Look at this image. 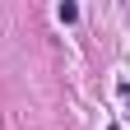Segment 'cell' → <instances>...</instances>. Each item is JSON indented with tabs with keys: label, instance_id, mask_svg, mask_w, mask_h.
<instances>
[{
	"label": "cell",
	"instance_id": "obj_1",
	"mask_svg": "<svg viewBox=\"0 0 130 130\" xmlns=\"http://www.w3.org/2000/svg\"><path fill=\"white\" fill-rule=\"evenodd\" d=\"M79 19V5H70V0H65V5H60V23H74Z\"/></svg>",
	"mask_w": 130,
	"mask_h": 130
},
{
	"label": "cell",
	"instance_id": "obj_2",
	"mask_svg": "<svg viewBox=\"0 0 130 130\" xmlns=\"http://www.w3.org/2000/svg\"><path fill=\"white\" fill-rule=\"evenodd\" d=\"M125 102H130V88H125Z\"/></svg>",
	"mask_w": 130,
	"mask_h": 130
}]
</instances>
